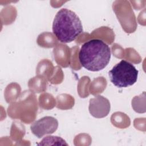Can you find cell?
Wrapping results in <instances>:
<instances>
[{
    "label": "cell",
    "mask_w": 146,
    "mask_h": 146,
    "mask_svg": "<svg viewBox=\"0 0 146 146\" xmlns=\"http://www.w3.org/2000/svg\"><path fill=\"white\" fill-rule=\"evenodd\" d=\"M111 56L110 47L100 39H91L85 42L79 52L81 65L91 71H99L110 62Z\"/></svg>",
    "instance_id": "1"
},
{
    "label": "cell",
    "mask_w": 146,
    "mask_h": 146,
    "mask_svg": "<svg viewBox=\"0 0 146 146\" xmlns=\"http://www.w3.org/2000/svg\"><path fill=\"white\" fill-rule=\"evenodd\" d=\"M52 32L62 43L74 40L83 32V26L75 12L63 8L58 11L53 21Z\"/></svg>",
    "instance_id": "2"
},
{
    "label": "cell",
    "mask_w": 146,
    "mask_h": 146,
    "mask_svg": "<svg viewBox=\"0 0 146 146\" xmlns=\"http://www.w3.org/2000/svg\"><path fill=\"white\" fill-rule=\"evenodd\" d=\"M139 71L131 63L121 60L108 72L112 83L119 88H125L134 84L138 76Z\"/></svg>",
    "instance_id": "3"
},
{
    "label": "cell",
    "mask_w": 146,
    "mask_h": 146,
    "mask_svg": "<svg viewBox=\"0 0 146 146\" xmlns=\"http://www.w3.org/2000/svg\"><path fill=\"white\" fill-rule=\"evenodd\" d=\"M58 127V120L54 117L47 116L34 122L30 126V129L36 137L41 138L46 134L54 133Z\"/></svg>",
    "instance_id": "4"
},
{
    "label": "cell",
    "mask_w": 146,
    "mask_h": 146,
    "mask_svg": "<svg viewBox=\"0 0 146 146\" xmlns=\"http://www.w3.org/2000/svg\"><path fill=\"white\" fill-rule=\"evenodd\" d=\"M109 100L101 95H96L90 100L89 111L92 116L96 118L107 116L110 111Z\"/></svg>",
    "instance_id": "5"
}]
</instances>
